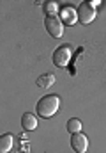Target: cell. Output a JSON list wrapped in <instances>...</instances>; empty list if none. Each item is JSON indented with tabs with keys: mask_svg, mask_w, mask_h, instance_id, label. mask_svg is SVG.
<instances>
[{
	"mask_svg": "<svg viewBox=\"0 0 106 153\" xmlns=\"http://www.w3.org/2000/svg\"><path fill=\"white\" fill-rule=\"evenodd\" d=\"M71 146H72V150L76 153H85L88 150V139H87V135H83L81 132L80 134H72Z\"/></svg>",
	"mask_w": 106,
	"mask_h": 153,
	"instance_id": "5b68a950",
	"label": "cell"
},
{
	"mask_svg": "<svg viewBox=\"0 0 106 153\" xmlns=\"http://www.w3.org/2000/svg\"><path fill=\"white\" fill-rule=\"evenodd\" d=\"M12 143H14L12 135L11 134H4L0 137V153H9L11 148H12Z\"/></svg>",
	"mask_w": 106,
	"mask_h": 153,
	"instance_id": "ba28073f",
	"label": "cell"
},
{
	"mask_svg": "<svg viewBox=\"0 0 106 153\" xmlns=\"http://www.w3.org/2000/svg\"><path fill=\"white\" fill-rule=\"evenodd\" d=\"M60 20L64 25H74L78 22V9H74L71 5H64L60 9Z\"/></svg>",
	"mask_w": 106,
	"mask_h": 153,
	"instance_id": "8992f818",
	"label": "cell"
},
{
	"mask_svg": "<svg viewBox=\"0 0 106 153\" xmlns=\"http://www.w3.org/2000/svg\"><path fill=\"white\" fill-rule=\"evenodd\" d=\"M81 126H83V125H81V121H80L78 117H72V119L67 121V130L71 132V135H72V134H80V132H81Z\"/></svg>",
	"mask_w": 106,
	"mask_h": 153,
	"instance_id": "9c48e42d",
	"label": "cell"
},
{
	"mask_svg": "<svg viewBox=\"0 0 106 153\" xmlns=\"http://www.w3.org/2000/svg\"><path fill=\"white\" fill-rule=\"evenodd\" d=\"M44 25H46V30L51 38H62L64 34V23L60 18L57 16H46L44 20Z\"/></svg>",
	"mask_w": 106,
	"mask_h": 153,
	"instance_id": "277c9868",
	"label": "cell"
},
{
	"mask_svg": "<svg viewBox=\"0 0 106 153\" xmlns=\"http://www.w3.org/2000/svg\"><path fill=\"white\" fill-rule=\"evenodd\" d=\"M53 82H55V75H51V73L37 78V85L39 87H50V85H53Z\"/></svg>",
	"mask_w": 106,
	"mask_h": 153,
	"instance_id": "30bf717a",
	"label": "cell"
},
{
	"mask_svg": "<svg viewBox=\"0 0 106 153\" xmlns=\"http://www.w3.org/2000/svg\"><path fill=\"white\" fill-rule=\"evenodd\" d=\"M44 13H48V16H55L58 13V4L57 2H46L44 4Z\"/></svg>",
	"mask_w": 106,
	"mask_h": 153,
	"instance_id": "8fae6325",
	"label": "cell"
},
{
	"mask_svg": "<svg viewBox=\"0 0 106 153\" xmlns=\"http://www.w3.org/2000/svg\"><path fill=\"white\" fill-rule=\"evenodd\" d=\"M21 125H23V128L27 132H32V130L37 128V119H35V116L32 112H25L21 116Z\"/></svg>",
	"mask_w": 106,
	"mask_h": 153,
	"instance_id": "52a82bcc",
	"label": "cell"
},
{
	"mask_svg": "<svg viewBox=\"0 0 106 153\" xmlns=\"http://www.w3.org/2000/svg\"><path fill=\"white\" fill-rule=\"evenodd\" d=\"M96 14H97L96 13V7H92L90 2H81L78 5V22L81 25H88L90 22H94Z\"/></svg>",
	"mask_w": 106,
	"mask_h": 153,
	"instance_id": "3957f363",
	"label": "cell"
},
{
	"mask_svg": "<svg viewBox=\"0 0 106 153\" xmlns=\"http://www.w3.org/2000/svg\"><path fill=\"white\" fill-rule=\"evenodd\" d=\"M58 107H60V98L57 94H48V96H42L37 102L35 111H37V114L41 116V117L46 119V117H51V116L55 114L58 111Z\"/></svg>",
	"mask_w": 106,
	"mask_h": 153,
	"instance_id": "6da1fadb",
	"label": "cell"
},
{
	"mask_svg": "<svg viewBox=\"0 0 106 153\" xmlns=\"http://www.w3.org/2000/svg\"><path fill=\"white\" fill-rule=\"evenodd\" d=\"M71 55H72V50H71L69 45L58 46V48L55 50V53H53V64H55L57 68H66L71 61Z\"/></svg>",
	"mask_w": 106,
	"mask_h": 153,
	"instance_id": "7a4b0ae2",
	"label": "cell"
}]
</instances>
